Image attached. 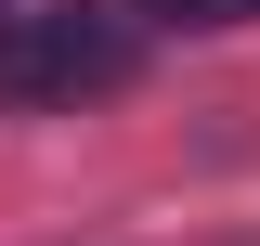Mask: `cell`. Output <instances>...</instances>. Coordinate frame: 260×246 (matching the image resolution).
<instances>
[{
	"label": "cell",
	"mask_w": 260,
	"mask_h": 246,
	"mask_svg": "<svg viewBox=\"0 0 260 246\" xmlns=\"http://www.w3.org/2000/svg\"><path fill=\"white\" fill-rule=\"evenodd\" d=\"M130 65H143V13L117 0V13H39V26L0 52V78L26 104H91V91H117Z\"/></svg>",
	"instance_id": "1"
},
{
	"label": "cell",
	"mask_w": 260,
	"mask_h": 246,
	"mask_svg": "<svg viewBox=\"0 0 260 246\" xmlns=\"http://www.w3.org/2000/svg\"><path fill=\"white\" fill-rule=\"evenodd\" d=\"M143 26H260V0H130Z\"/></svg>",
	"instance_id": "2"
}]
</instances>
